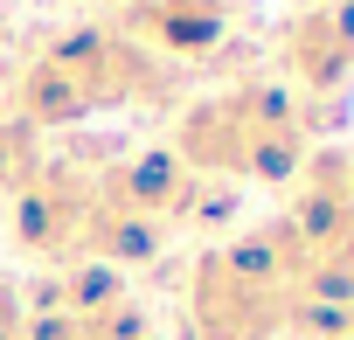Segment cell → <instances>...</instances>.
<instances>
[{"label":"cell","instance_id":"obj_2","mask_svg":"<svg viewBox=\"0 0 354 340\" xmlns=\"http://www.w3.org/2000/svg\"><path fill=\"white\" fill-rule=\"evenodd\" d=\"M340 340H354V326H347V333H340Z\"/></svg>","mask_w":354,"mask_h":340},{"label":"cell","instance_id":"obj_3","mask_svg":"<svg viewBox=\"0 0 354 340\" xmlns=\"http://www.w3.org/2000/svg\"><path fill=\"white\" fill-rule=\"evenodd\" d=\"M347 195H354V181H347Z\"/></svg>","mask_w":354,"mask_h":340},{"label":"cell","instance_id":"obj_1","mask_svg":"<svg viewBox=\"0 0 354 340\" xmlns=\"http://www.w3.org/2000/svg\"><path fill=\"white\" fill-rule=\"evenodd\" d=\"M347 63H354V15H347V8L299 21V35H292V70H299L306 84H333V77H347Z\"/></svg>","mask_w":354,"mask_h":340}]
</instances>
